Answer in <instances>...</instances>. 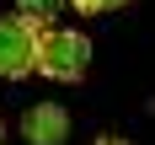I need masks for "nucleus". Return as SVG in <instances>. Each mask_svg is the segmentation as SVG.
I'll return each mask as SVG.
<instances>
[{
    "label": "nucleus",
    "mask_w": 155,
    "mask_h": 145,
    "mask_svg": "<svg viewBox=\"0 0 155 145\" xmlns=\"http://www.w3.org/2000/svg\"><path fill=\"white\" fill-rule=\"evenodd\" d=\"M32 70L48 75V81H64V86L86 81V70H91V38L75 32V27L38 32V59H32Z\"/></svg>",
    "instance_id": "nucleus-1"
},
{
    "label": "nucleus",
    "mask_w": 155,
    "mask_h": 145,
    "mask_svg": "<svg viewBox=\"0 0 155 145\" xmlns=\"http://www.w3.org/2000/svg\"><path fill=\"white\" fill-rule=\"evenodd\" d=\"M32 59H38V22L27 16H0V81H21L32 75Z\"/></svg>",
    "instance_id": "nucleus-2"
},
{
    "label": "nucleus",
    "mask_w": 155,
    "mask_h": 145,
    "mask_svg": "<svg viewBox=\"0 0 155 145\" xmlns=\"http://www.w3.org/2000/svg\"><path fill=\"white\" fill-rule=\"evenodd\" d=\"M21 134H27L32 145H64L70 140V113H64L59 102H38V108H27V118H21Z\"/></svg>",
    "instance_id": "nucleus-3"
},
{
    "label": "nucleus",
    "mask_w": 155,
    "mask_h": 145,
    "mask_svg": "<svg viewBox=\"0 0 155 145\" xmlns=\"http://www.w3.org/2000/svg\"><path fill=\"white\" fill-rule=\"evenodd\" d=\"M64 5H70V0H16V11L27 16V22H38V27H43V22H54Z\"/></svg>",
    "instance_id": "nucleus-4"
},
{
    "label": "nucleus",
    "mask_w": 155,
    "mask_h": 145,
    "mask_svg": "<svg viewBox=\"0 0 155 145\" xmlns=\"http://www.w3.org/2000/svg\"><path fill=\"white\" fill-rule=\"evenodd\" d=\"M80 16H102V11H118V5H128V0H70Z\"/></svg>",
    "instance_id": "nucleus-5"
},
{
    "label": "nucleus",
    "mask_w": 155,
    "mask_h": 145,
    "mask_svg": "<svg viewBox=\"0 0 155 145\" xmlns=\"http://www.w3.org/2000/svg\"><path fill=\"white\" fill-rule=\"evenodd\" d=\"M96 145H123V140H112V134H102V140H96Z\"/></svg>",
    "instance_id": "nucleus-6"
},
{
    "label": "nucleus",
    "mask_w": 155,
    "mask_h": 145,
    "mask_svg": "<svg viewBox=\"0 0 155 145\" xmlns=\"http://www.w3.org/2000/svg\"><path fill=\"white\" fill-rule=\"evenodd\" d=\"M0 140H5V129H0Z\"/></svg>",
    "instance_id": "nucleus-7"
}]
</instances>
